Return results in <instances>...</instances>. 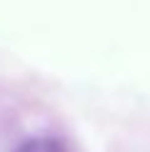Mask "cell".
Instances as JSON below:
<instances>
[{"instance_id": "cell-1", "label": "cell", "mask_w": 150, "mask_h": 152, "mask_svg": "<svg viewBox=\"0 0 150 152\" xmlns=\"http://www.w3.org/2000/svg\"><path fill=\"white\" fill-rule=\"evenodd\" d=\"M15 152H65V147L53 137H30Z\"/></svg>"}]
</instances>
